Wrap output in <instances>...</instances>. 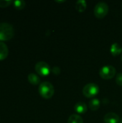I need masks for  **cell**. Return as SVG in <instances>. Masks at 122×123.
<instances>
[{"mask_svg":"<svg viewBox=\"0 0 122 123\" xmlns=\"http://www.w3.org/2000/svg\"><path fill=\"white\" fill-rule=\"evenodd\" d=\"M14 35L13 26L8 22L0 23V41H8L11 40Z\"/></svg>","mask_w":122,"mask_h":123,"instance_id":"cell-1","label":"cell"},{"mask_svg":"<svg viewBox=\"0 0 122 123\" xmlns=\"http://www.w3.org/2000/svg\"><path fill=\"white\" fill-rule=\"evenodd\" d=\"M38 91H39L40 95L42 98L46 99L52 98L55 93L53 85L48 81H44L41 83L39 86Z\"/></svg>","mask_w":122,"mask_h":123,"instance_id":"cell-2","label":"cell"},{"mask_svg":"<svg viewBox=\"0 0 122 123\" xmlns=\"http://www.w3.org/2000/svg\"><path fill=\"white\" fill-rule=\"evenodd\" d=\"M99 92V87L97 84L90 83L86 84L83 89V94L87 98H93Z\"/></svg>","mask_w":122,"mask_h":123,"instance_id":"cell-3","label":"cell"},{"mask_svg":"<svg viewBox=\"0 0 122 123\" xmlns=\"http://www.w3.org/2000/svg\"><path fill=\"white\" fill-rule=\"evenodd\" d=\"M116 68L113 66H105L99 71V76L105 80L113 79L116 76Z\"/></svg>","mask_w":122,"mask_h":123,"instance_id":"cell-4","label":"cell"},{"mask_svg":"<svg viewBox=\"0 0 122 123\" xmlns=\"http://www.w3.org/2000/svg\"><path fill=\"white\" fill-rule=\"evenodd\" d=\"M109 12V6L105 2L98 3L94 8V14L99 19L104 18Z\"/></svg>","mask_w":122,"mask_h":123,"instance_id":"cell-5","label":"cell"},{"mask_svg":"<svg viewBox=\"0 0 122 123\" xmlns=\"http://www.w3.org/2000/svg\"><path fill=\"white\" fill-rule=\"evenodd\" d=\"M35 68L36 72L42 76H47L50 73V66L44 61H40L37 63Z\"/></svg>","mask_w":122,"mask_h":123,"instance_id":"cell-6","label":"cell"},{"mask_svg":"<svg viewBox=\"0 0 122 123\" xmlns=\"http://www.w3.org/2000/svg\"><path fill=\"white\" fill-rule=\"evenodd\" d=\"M104 120L105 123H118L120 120L119 115L114 112L107 113L104 116Z\"/></svg>","mask_w":122,"mask_h":123,"instance_id":"cell-7","label":"cell"},{"mask_svg":"<svg viewBox=\"0 0 122 123\" xmlns=\"http://www.w3.org/2000/svg\"><path fill=\"white\" fill-rule=\"evenodd\" d=\"M9 54V49L4 42H0V61L4 60Z\"/></svg>","mask_w":122,"mask_h":123,"instance_id":"cell-8","label":"cell"},{"mask_svg":"<svg viewBox=\"0 0 122 123\" xmlns=\"http://www.w3.org/2000/svg\"><path fill=\"white\" fill-rule=\"evenodd\" d=\"M75 111L78 112V114H84L87 112V105L85 102H80L76 104L74 106Z\"/></svg>","mask_w":122,"mask_h":123,"instance_id":"cell-9","label":"cell"},{"mask_svg":"<svg viewBox=\"0 0 122 123\" xmlns=\"http://www.w3.org/2000/svg\"><path fill=\"white\" fill-rule=\"evenodd\" d=\"M110 52L113 56H118L119 55H120L122 53V48L119 44H118L116 43H113L111 46Z\"/></svg>","mask_w":122,"mask_h":123,"instance_id":"cell-10","label":"cell"},{"mask_svg":"<svg viewBox=\"0 0 122 123\" xmlns=\"http://www.w3.org/2000/svg\"><path fill=\"white\" fill-rule=\"evenodd\" d=\"M87 7V3L84 0H79L76 3V9L78 12H83Z\"/></svg>","mask_w":122,"mask_h":123,"instance_id":"cell-11","label":"cell"},{"mask_svg":"<svg viewBox=\"0 0 122 123\" xmlns=\"http://www.w3.org/2000/svg\"><path fill=\"white\" fill-rule=\"evenodd\" d=\"M101 106V102L98 99H92L89 102V107L91 110L93 111H96L100 108Z\"/></svg>","mask_w":122,"mask_h":123,"instance_id":"cell-12","label":"cell"},{"mask_svg":"<svg viewBox=\"0 0 122 123\" xmlns=\"http://www.w3.org/2000/svg\"><path fill=\"white\" fill-rule=\"evenodd\" d=\"M28 81L32 85H37L40 82V79L37 74L32 73L28 75Z\"/></svg>","mask_w":122,"mask_h":123,"instance_id":"cell-13","label":"cell"},{"mask_svg":"<svg viewBox=\"0 0 122 123\" xmlns=\"http://www.w3.org/2000/svg\"><path fill=\"white\" fill-rule=\"evenodd\" d=\"M68 123H83V120L78 115H72L69 117Z\"/></svg>","mask_w":122,"mask_h":123,"instance_id":"cell-14","label":"cell"},{"mask_svg":"<svg viewBox=\"0 0 122 123\" xmlns=\"http://www.w3.org/2000/svg\"><path fill=\"white\" fill-rule=\"evenodd\" d=\"M13 4H14V8H16L18 10H21L25 7L26 3L23 0H16L13 1Z\"/></svg>","mask_w":122,"mask_h":123,"instance_id":"cell-15","label":"cell"},{"mask_svg":"<svg viewBox=\"0 0 122 123\" xmlns=\"http://www.w3.org/2000/svg\"><path fill=\"white\" fill-rule=\"evenodd\" d=\"M14 1L12 0H0V7L1 8H5L13 4Z\"/></svg>","mask_w":122,"mask_h":123,"instance_id":"cell-16","label":"cell"},{"mask_svg":"<svg viewBox=\"0 0 122 123\" xmlns=\"http://www.w3.org/2000/svg\"><path fill=\"white\" fill-rule=\"evenodd\" d=\"M116 83L118 86H122V74L119 73L116 76Z\"/></svg>","mask_w":122,"mask_h":123,"instance_id":"cell-17","label":"cell"},{"mask_svg":"<svg viewBox=\"0 0 122 123\" xmlns=\"http://www.w3.org/2000/svg\"><path fill=\"white\" fill-rule=\"evenodd\" d=\"M52 73L55 76H58L60 74V68L58 66H55L52 69Z\"/></svg>","mask_w":122,"mask_h":123,"instance_id":"cell-18","label":"cell"},{"mask_svg":"<svg viewBox=\"0 0 122 123\" xmlns=\"http://www.w3.org/2000/svg\"><path fill=\"white\" fill-rule=\"evenodd\" d=\"M118 123H122V119L121 120H119V122Z\"/></svg>","mask_w":122,"mask_h":123,"instance_id":"cell-19","label":"cell"},{"mask_svg":"<svg viewBox=\"0 0 122 123\" xmlns=\"http://www.w3.org/2000/svg\"></svg>","mask_w":122,"mask_h":123,"instance_id":"cell-20","label":"cell"},{"mask_svg":"<svg viewBox=\"0 0 122 123\" xmlns=\"http://www.w3.org/2000/svg\"></svg>","mask_w":122,"mask_h":123,"instance_id":"cell-21","label":"cell"}]
</instances>
